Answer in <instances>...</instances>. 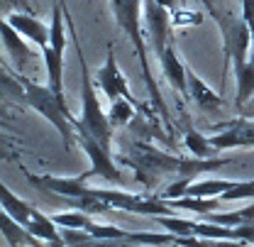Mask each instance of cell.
<instances>
[{"instance_id":"7a4b0ae2","label":"cell","mask_w":254,"mask_h":247,"mask_svg":"<svg viewBox=\"0 0 254 247\" xmlns=\"http://www.w3.org/2000/svg\"><path fill=\"white\" fill-rule=\"evenodd\" d=\"M123 164H129L134 169V176L139 184L147 188L154 186L164 176H176V179H193L205 171H215L220 166L232 164V157H210V159H198V157H176L164 150H157L152 142L144 140H132L125 145V152L120 157Z\"/></svg>"},{"instance_id":"2e32d148","label":"cell","mask_w":254,"mask_h":247,"mask_svg":"<svg viewBox=\"0 0 254 247\" xmlns=\"http://www.w3.org/2000/svg\"><path fill=\"white\" fill-rule=\"evenodd\" d=\"M0 206H2V211H5V213H10L17 223H22L25 228H30L34 206L27 203V201H22V198H17V196H15V193H12L5 184L0 186Z\"/></svg>"},{"instance_id":"3957f363","label":"cell","mask_w":254,"mask_h":247,"mask_svg":"<svg viewBox=\"0 0 254 247\" xmlns=\"http://www.w3.org/2000/svg\"><path fill=\"white\" fill-rule=\"evenodd\" d=\"M142 22L147 27V42L152 44L157 54L164 79L171 83V88L181 95V100L190 98L189 95V76H186V64L181 62L174 52V22H171V10L164 7L157 0H144L142 5Z\"/></svg>"},{"instance_id":"4316f807","label":"cell","mask_w":254,"mask_h":247,"mask_svg":"<svg viewBox=\"0 0 254 247\" xmlns=\"http://www.w3.org/2000/svg\"><path fill=\"white\" fill-rule=\"evenodd\" d=\"M242 115H247V118H254V105H252V110H245Z\"/></svg>"},{"instance_id":"ba28073f","label":"cell","mask_w":254,"mask_h":247,"mask_svg":"<svg viewBox=\"0 0 254 247\" xmlns=\"http://www.w3.org/2000/svg\"><path fill=\"white\" fill-rule=\"evenodd\" d=\"M95 198L105 201L113 211H127L137 216H174V206L159 196H139V193H127L120 188H91Z\"/></svg>"},{"instance_id":"7402d4cb","label":"cell","mask_w":254,"mask_h":247,"mask_svg":"<svg viewBox=\"0 0 254 247\" xmlns=\"http://www.w3.org/2000/svg\"><path fill=\"white\" fill-rule=\"evenodd\" d=\"M86 230L93 235L95 240H127V235H129V233L115 228V225H100V223H95L93 218H91V223L86 225Z\"/></svg>"},{"instance_id":"d6986e66","label":"cell","mask_w":254,"mask_h":247,"mask_svg":"<svg viewBox=\"0 0 254 247\" xmlns=\"http://www.w3.org/2000/svg\"><path fill=\"white\" fill-rule=\"evenodd\" d=\"M184 147L189 150L190 157H198V159H210V157H215V152H220L218 147H213L210 137H203L198 130L190 127V123L184 130Z\"/></svg>"},{"instance_id":"6da1fadb","label":"cell","mask_w":254,"mask_h":247,"mask_svg":"<svg viewBox=\"0 0 254 247\" xmlns=\"http://www.w3.org/2000/svg\"><path fill=\"white\" fill-rule=\"evenodd\" d=\"M203 5L208 7V15L215 20L222 34V71H225L222 83L227 81V69L232 66L235 81H237L235 105H237V110H242L254 98V64L250 62L252 30H250L245 15H240L230 7L225 10L222 5H218V0H203Z\"/></svg>"},{"instance_id":"52a82bcc","label":"cell","mask_w":254,"mask_h":247,"mask_svg":"<svg viewBox=\"0 0 254 247\" xmlns=\"http://www.w3.org/2000/svg\"><path fill=\"white\" fill-rule=\"evenodd\" d=\"M66 12L64 0L52 5V37L49 44L42 49V59L47 66V79L54 91L64 93V49H66Z\"/></svg>"},{"instance_id":"9c48e42d","label":"cell","mask_w":254,"mask_h":247,"mask_svg":"<svg viewBox=\"0 0 254 247\" xmlns=\"http://www.w3.org/2000/svg\"><path fill=\"white\" fill-rule=\"evenodd\" d=\"M213 130H218L215 135H210V142L213 147L218 150H235V147H254V118H232V120H225L218 123Z\"/></svg>"},{"instance_id":"8992f818","label":"cell","mask_w":254,"mask_h":247,"mask_svg":"<svg viewBox=\"0 0 254 247\" xmlns=\"http://www.w3.org/2000/svg\"><path fill=\"white\" fill-rule=\"evenodd\" d=\"M20 171H22V176H25L34 188L47 191V193H59L64 198H71L76 208H81V211H86V213H91V216L113 211L105 201L95 198L91 186L86 184V181L93 176V169H86V171L78 174V176H49V174L39 176V174H32L30 169H25V166H20Z\"/></svg>"},{"instance_id":"d4e9b609","label":"cell","mask_w":254,"mask_h":247,"mask_svg":"<svg viewBox=\"0 0 254 247\" xmlns=\"http://www.w3.org/2000/svg\"><path fill=\"white\" fill-rule=\"evenodd\" d=\"M242 15L252 30V54H250V62L254 64V0H242Z\"/></svg>"},{"instance_id":"f1b7e54d","label":"cell","mask_w":254,"mask_h":247,"mask_svg":"<svg viewBox=\"0 0 254 247\" xmlns=\"http://www.w3.org/2000/svg\"><path fill=\"white\" fill-rule=\"evenodd\" d=\"M200 2H203V0H200Z\"/></svg>"},{"instance_id":"7c38bea8","label":"cell","mask_w":254,"mask_h":247,"mask_svg":"<svg viewBox=\"0 0 254 247\" xmlns=\"http://www.w3.org/2000/svg\"><path fill=\"white\" fill-rule=\"evenodd\" d=\"M0 34H2V47H5V52L12 57V64H15V69L17 71H27L30 66H34V62L39 59V54L37 52H32L30 49V39L27 37H22L20 32L15 30L5 17H2V27H0Z\"/></svg>"},{"instance_id":"5b68a950","label":"cell","mask_w":254,"mask_h":247,"mask_svg":"<svg viewBox=\"0 0 254 247\" xmlns=\"http://www.w3.org/2000/svg\"><path fill=\"white\" fill-rule=\"evenodd\" d=\"M15 79L20 81V98L32 105V110H37L47 123L57 127V132L62 135L64 147H71V142L76 140V127H73V115L68 110L66 95L54 91L52 86H42L37 81L27 79L22 71H15Z\"/></svg>"},{"instance_id":"484cf974","label":"cell","mask_w":254,"mask_h":247,"mask_svg":"<svg viewBox=\"0 0 254 247\" xmlns=\"http://www.w3.org/2000/svg\"><path fill=\"white\" fill-rule=\"evenodd\" d=\"M157 2H161V5H164V7H169V10H171V12H174V10H176V7H179V2H176V0H157Z\"/></svg>"},{"instance_id":"5bb4252c","label":"cell","mask_w":254,"mask_h":247,"mask_svg":"<svg viewBox=\"0 0 254 247\" xmlns=\"http://www.w3.org/2000/svg\"><path fill=\"white\" fill-rule=\"evenodd\" d=\"M186 76H189V95L190 100L200 108V110H205V113H215V110H220L227 105V100L222 98L218 91H213L190 66H186Z\"/></svg>"},{"instance_id":"30bf717a","label":"cell","mask_w":254,"mask_h":247,"mask_svg":"<svg viewBox=\"0 0 254 247\" xmlns=\"http://www.w3.org/2000/svg\"><path fill=\"white\" fill-rule=\"evenodd\" d=\"M76 142L81 145V150L91 159L93 176H100V179H105V181H110V184H115V186L127 184V176L115 166V162L110 157V150H105L98 140L88 137V135H76Z\"/></svg>"},{"instance_id":"44dd1931","label":"cell","mask_w":254,"mask_h":247,"mask_svg":"<svg viewBox=\"0 0 254 247\" xmlns=\"http://www.w3.org/2000/svg\"><path fill=\"white\" fill-rule=\"evenodd\" d=\"M125 243H147V245H166V243H190L189 238H181L176 233H129Z\"/></svg>"},{"instance_id":"4fadbf2b","label":"cell","mask_w":254,"mask_h":247,"mask_svg":"<svg viewBox=\"0 0 254 247\" xmlns=\"http://www.w3.org/2000/svg\"><path fill=\"white\" fill-rule=\"evenodd\" d=\"M5 20L20 32L22 37H27L32 44H37L39 49H44V47L49 44L52 25H44L39 17H34V15H30V12H15V10H12L10 15H5Z\"/></svg>"},{"instance_id":"8fae6325","label":"cell","mask_w":254,"mask_h":247,"mask_svg":"<svg viewBox=\"0 0 254 247\" xmlns=\"http://www.w3.org/2000/svg\"><path fill=\"white\" fill-rule=\"evenodd\" d=\"M105 64L98 69V86H100V91L105 93L110 100H115V98H129V100H134L132 98V93H129V83H127L125 74L120 71V66H118V59H115V44L113 42H108L105 44Z\"/></svg>"},{"instance_id":"603a6c76","label":"cell","mask_w":254,"mask_h":247,"mask_svg":"<svg viewBox=\"0 0 254 247\" xmlns=\"http://www.w3.org/2000/svg\"><path fill=\"white\" fill-rule=\"evenodd\" d=\"M59 230H62L64 245H76V243H91V240H95L93 235L88 230H83V228H64V225H59Z\"/></svg>"},{"instance_id":"83f0119b","label":"cell","mask_w":254,"mask_h":247,"mask_svg":"<svg viewBox=\"0 0 254 247\" xmlns=\"http://www.w3.org/2000/svg\"><path fill=\"white\" fill-rule=\"evenodd\" d=\"M252 100H254V98H252ZM252 100H250V103H252Z\"/></svg>"},{"instance_id":"9a60e30c","label":"cell","mask_w":254,"mask_h":247,"mask_svg":"<svg viewBox=\"0 0 254 247\" xmlns=\"http://www.w3.org/2000/svg\"><path fill=\"white\" fill-rule=\"evenodd\" d=\"M0 230H2V238L10 243L12 247H22V245H39L42 240L37 238V235H32L30 230L22 225V223H17L15 218L10 216V213H0Z\"/></svg>"},{"instance_id":"ac0fdd59","label":"cell","mask_w":254,"mask_h":247,"mask_svg":"<svg viewBox=\"0 0 254 247\" xmlns=\"http://www.w3.org/2000/svg\"><path fill=\"white\" fill-rule=\"evenodd\" d=\"M174 208H181V211H193V213H213V211H220L222 201L220 196H181V198H171L169 201Z\"/></svg>"},{"instance_id":"277c9868","label":"cell","mask_w":254,"mask_h":247,"mask_svg":"<svg viewBox=\"0 0 254 247\" xmlns=\"http://www.w3.org/2000/svg\"><path fill=\"white\" fill-rule=\"evenodd\" d=\"M110 5H113V15H115L118 25L129 37V42H132V47L137 52V59H139V66H142V79H144V86L149 91V103L154 105L157 115H161V123L166 127V132L176 140V132H179L176 130V120L169 113V105H166L164 95L159 91L157 81L152 76V69H149V59H147V32L142 30V25H144L142 22L144 0H110Z\"/></svg>"},{"instance_id":"e0dca14e","label":"cell","mask_w":254,"mask_h":247,"mask_svg":"<svg viewBox=\"0 0 254 247\" xmlns=\"http://www.w3.org/2000/svg\"><path fill=\"white\" fill-rule=\"evenodd\" d=\"M57 223L52 220L49 216H44L39 208L32 211V223H30V230L32 235H37L42 243H52V245H64V238H62V230L54 228Z\"/></svg>"},{"instance_id":"ffe728a7","label":"cell","mask_w":254,"mask_h":247,"mask_svg":"<svg viewBox=\"0 0 254 247\" xmlns=\"http://www.w3.org/2000/svg\"><path fill=\"white\" fill-rule=\"evenodd\" d=\"M139 113V103L137 100H129V98H115V100H110V113H108V118H110V123L115 125V127H125L134 120V115Z\"/></svg>"},{"instance_id":"cb8c5ba5","label":"cell","mask_w":254,"mask_h":247,"mask_svg":"<svg viewBox=\"0 0 254 247\" xmlns=\"http://www.w3.org/2000/svg\"><path fill=\"white\" fill-rule=\"evenodd\" d=\"M171 22L174 27H186V25H200L203 22V15L200 12H193V10H174L171 12Z\"/></svg>"}]
</instances>
